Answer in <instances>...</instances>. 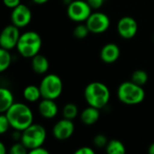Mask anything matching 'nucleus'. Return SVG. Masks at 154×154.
<instances>
[{
	"label": "nucleus",
	"mask_w": 154,
	"mask_h": 154,
	"mask_svg": "<svg viewBox=\"0 0 154 154\" xmlns=\"http://www.w3.org/2000/svg\"><path fill=\"white\" fill-rule=\"evenodd\" d=\"M4 114H5L11 127L14 130L23 132L33 124L32 112L25 104L14 103V105Z\"/></svg>",
	"instance_id": "nucleus-1"
},
{
	"label": "nucleus",
	"mask_w": 154,
	"mask_h": 154,
	"mask_svg": "<svg viewBox=\"0 0 154 154\" xmlns=\"http://www.w3.org/2000/svg\"><path fill=\"white\" fill-rule=\"evenodd\" d=\"M84 97L88 106L102 109L110 100V90L104 83L95 81L86 87Z\"/></svg>",
	"instance_id": "nucleus-2"
},
{
	"label": "nucleus",
	"mask_w": 154,
	"mask_h": 154,
	"mask_svg": "<svg viewBox=\"0 0 154 154\" xmlns=\"http://www.w3.org/2000/svg\"><path fill=\"white\" fill-rule=\"evenodd\" d=\"M42 44V41L39 33L33 31H29L21 34L16 49L23 57L32 58L39 53Z\"/></svg>",
	"instance_id": "nucleus-3"
},
{
	"label": "nucleus",
	"mask_w": 154,
	"mask_h": 154,
	"mask_svg": "<svg viewBox=\"0 0 154 154\" xmlns=\"http://www.w3.org/2000/svg\"><path fill=\"white\" fill-rule=\"evenodd\" d=\"M117 97L122 103L128 106H134L144 100L145 91L142 86L133 81H125L118 87Z\"/></svg>",
	"instance_id": "nucleus-4"
},
{
	"label": "nucleus",
	"mask_w": 154,
	"mask_h": 154,
	"mask_svg": "<svg viewBox=\"0 0 154 154\" xmlns=\"http://www.w3.org/2000/svg\"><path fill=\"white\" fill-rule=\"evenodd\" d=\"M46 130L39 124H32L22 132L21 142L28 151L42 146L46 140Z\"/></svg>",
	"instance_id": "nucleus-5"
},
{
	"label": "nucleus",
	"mask_w": 154,
	"mask_h": 154,
	"mask_svg": "<svg viewBox=\"0 0 154 154\" xmlns=\"http://www.w3.org/2000/svg\"><path fill=\"white\" fill-rule=\"evenodd\" d=\"M40 89L42 98L57 99L62 93L63 84L60 78L56 74L46 75L40 83Z\"/></svg>",
	"instance_id": "nucleus-6"
},
{
	"label": "nucleus",
	"mask_w": 154,
	"mask_h": 154,
	"mask_svg": "<svg viewBox=\"0 0 154 154\" xmlns=\"http://www.w3.org/2000/svg\"><path fill=\"white\" fill-rule=\"evenodd\" d=\"M92 8L88 3L84 0H73L67 8V14L69 18L74 22H86L92 14Z\"/></svg>",
	"instance_id": "nucleus-7"
},
{
	"label": "nucleus",
	"mask_w": 154,
	"mask_h": 154,
	"mask_svg": "<svg viewBox=\"0 0 154 154\" xmlns=\"http://www.w3.org/2000/svg\"><path fill=\"white\" fill-rule=\"evenodd\" d=\"M86 24L90 32L95 34H100L107 31L110 26V19L108 15L101 12L92 13L88 20Z\"/></svg>",
	"instance_id": "nucleus-8"
},
{
	"label": "nucleus",
	"mask_w": 154,
	"mask_h": 154,
	"mask_svg": "<svg viewBox=\"0 0 154 154\" xmlns=\"http://www.w3.org/2000/svg\"><path fill=\"white\" fill-rule=\"evenodd\" d=\"M21 34L19 32V28L13 23L5 26L0 35V46L5 50H12L16 47L18 40Z\"/></svg>",
	"instance_id": "nucleus-9"
},
{
	"label": "nucleus",
	"mask_w": 154,
	"mask_h": 154,
	"mask_svg": "<svg viewBox=\"0 0 154 154\" xmlns=\"http://www.w3.org/2000/svg\"><path fill=\"white\" fill-rule=\"evenodd\" d=\"M32 20V12L30 8L23 5L20 4L14 7L11 13V22L14 25L18 28H23L27 26Z\"/></svg>",
	"instance_id": "nucleus-10"
},
{
	"label": "nucleus",
	"mask_w": 154,
	"mask_h": 154,
	"mask_svg": "<svg viewBox=\"0 0 154 154\" xmlns=\"http://www.w3.org/2000/svg\"><path fill=\"white\" fill-rule=\"evenodd\" d=\"M138 31V23L136 20L131 16H124L117 23V32L119 35L129 40L134 38Z\"/></svg>",
	"instance_id": "nucleus-11"
},
{
	"label": "nucleus",
	"mask_w": 154,
	"mask_h": 154,
	"mask_svg": "<svg viewBox=\"0 0 154 154\" xmlns=\"http://www.w3.org/2000/svg\"><path fill=\"white\" fill-rule=\"evenodd\" d=\"M75 131V125L72 120L64 118L58 121L52 129L53 136L60 141H64L72 136Z\"/></svg>",
	"instance_id": "nucleus-12"
},
{
	"label": "nucleus",
	"mask_w": 154,
	"mask_h": 154,
	"mask_svg": "<svg viewBox=\"0 0 154 154\" xmlns=\"http://www.w3.org/2000/svg\"><path fill=\"white\" fill-rule=\"evenodd\" d=\"M120 56V49L117 44L110 42L103 46L100 51L101 60L107 64L116 62Z\"/></svg>",
	"instance_id": "nucleus-13"
},
{
	"label": "nucleus",
	"mask_w": 154,
	"mask_h": 154,
	"mask_svg": "<svg viewBox=\"0 0 154 154\" xmlns=\"http://www.w3.org/2000/svg\"><path fill=\"white\" fill-rule=\"evenodd\" d=\"M38 110L42 117L46 119H51L57 116L59 108L53 99L43 98V100L39 103Z\"/></svg>",
	"instance_id": "nucleus-14"
},
{
	"label": "nucleus",
	"mask_w": 154,
	"mask_h": 154,
	"mask_svg": "<svg viewBox=\"0 0 154 154\" xmlns=\"http://www.w3.org/2000/svg\"><path fill=\"white\" fill-rule=\"evenodd\" d=\"M100 109L96 108L94 106H88V107L85 108L80 114V120L86 125H91L96 124L100 117Z\"/></svg>",
	"instance_id": "nucleus-15"
},
{
	"label": "nucleus",
	"mask_w": 154,
	"mask_h": 154,
	"mask_svg": "<svg viewBox=\"0 0 154 154\" xmlns=\"http://www.w3.org/2000/svg\"><path fill=\"white\" fill-rule=\"evenodd\" d=\"M50 63L48 59L42 55L37 54L32 58V69L37 74H44L48 71Z\"/></svg>",
	"instance_id": "nucleus-16"
},
{
	"label": "nucleus",
	"mask_w": 154,
	"mask_h": 154,
	"mask_svg": "<svg viewBox=\"0 0 154 154\" xmlns=\"http://www.w3.org/2000/svg\"><path fill=\"white\" fill-rule=\"evenodd\" d=\"M14 95L13 93L5 88H0V112L5 113L13 105H14Z\"/></svg>",
	"instance_id": "nucleus-17"
},
{
	"label": "nucleus",
	"mask_w": 154,
	"mask_h": 154,
	"mask_svg": "<svg viewBox=\"0 0 154 154\" xmlns=\"http://www.w3.org/2000/svg\"><path fill=\"white\" fill-rule=\"evenodd\" d=\"M23 95L24 99L28 102H31V103L36 102L40 99V97H42L40 87H36L34 85L27 86L23 89Z\"/></svg>",
	"instance_id": "nucleus-18"
},
{
	"label": "nucleus",
	"mask_w": 154,
	"mask_h": 154,
	"mask_svg": "<svg viewBox=\"0 0 154 154\" xmlns=\"http://www.w3.org/2000/svg\"><path fill=\"white\" fill-rule=\"evenodd\" d=\"M106 151L108 154H125L126 150L125 144L119 140H111L108 142Z\"/></svg>",
	"instance_id": "nucleus-19"
},
{
	"label": "nucleus",
	"mask_w": 154,
	"mask_h": 154,
	"mask_svg": "<svg viewBox=\"0 0 154 154\" xmlns=\"http://www.w3.org/2000/svg\"><path fill=\"white\" fill-rule=\"evenodd\" d=\"M148 79H149V77H148L147 72L143 69H137L134 71L131 77V81L142 87L147 83Z\"/></svg>",
	"instance_id": "nucleus-20"
},
{
	"label": "nucleus",
	"mask_w": 154,
	"mask_h": 154,
	"mask_svg": "<svg viewBox=\"0 0 154 154\" xmlns=\"http://www.w3.org/2000/svg\"><path fill=\"white\" fill-rule=\"evenodd\" d=\"M12 57L9 52V50H5L1 48L0 50V72H4L6 70L11 64Z\"/></svg>",
	"instance_id": "nucleus-21"
},
{
	"label": "nucleus",
	"mask_w": 154,
	"mask_h": 154,
	"mask_svg": "<svg viewBox=\"0 0 154 154\" xmlns=\"http://www.w3.org/2000/svg\"><path fill=\"white\" fill-rule=\"evenodd\" d=\"M79 115V109L78 106L73 103H68L66 106H64L62 109V116L64 118L74 120Z\"/></svg>",
	"instance_id": "nucleus-22"
},
{
	"label": "nucleus",
	"mask_w": 154,
	"mask_h": 154,
	"mask_svg": "<svg viewBox=\"0 0 154 154\" xmlns=\"http://www.w3.org/2000/svg\"><path fill=\"white\" fill-rule=\"evenodd\" d=\"M89 32H89L87 24H78L73 30V35L77 39H79V40L86 38Z\"/></svg>",
	"instance_id": "nucleus-23"
},
{
	"label": "nucleus",
	"mask_w": 154,
	"mask_h": 154,
	"mask_svg": "<svg viewBox=\"0 0 154 154\" xmlns=\"http://www.w3.org/2000/svg\"><path fill=\"white\" fill-rule=\"evenodd\" d=\"M28 149L23 145V143H15L10 147L9 152L11 154H26L28 152Z\"/></svg>",
	"instance_id": "nucleus-24"
},
{
	"label": "nucleus",
	"mask_w": 154,
	"mask_h": 154,
	"mask_svg": "<svg viewBox=\"0 0 154 154\" xmlns=\"http://www.w3.org/2000/svg\"><path fill=\"white\" fill-rule=\"evenodd\" d=\"M93 143L97 148H106L107 143H108V140L106 137V135L104 134H97L94 139H93Z\"/></svg>",
	"instance_id": "nucleus-25"
},
{
	"label": "nucleus",
	"mask_w": 154,
	"mask_h": 154,
	"mask_svg": "<svg viewBox=\"0 0 154 154\" xmlns=\"http://www.w3.org/2000/svg\"><path fill=\"white\" fill-rule=\"evenodd\" d=\"M11 127L10 123L5 116V114L1 113L0 116V134H5L6 131H8V129Z\"/></svg>",
	"instance_id": "nucleus-26"
},
{
	"label": "nucleus",
	"mask_w": 154,
	"mask_h": 154,
	"mask_svg": "<svg viewBox=\"0 0 154 154\" xmlns=\"http://www.w3.org/2000/svg\"><path fill=\"white\" fill-rule=\"evenodd\" d=\"M87 2L92 9H99L104 5L105 0H87Z\"/></svg>",
	"instance_id": "nucleus-27"
},
{
	"label": "nucleus",
	"mask_w": 154,
	"mask_h": 154,
	"mask_svg": "<svg viewBox=\"0 0 154 154\" xmlns=\"http://www.w3.org/2000/svg\"><path fill=\"white\" fill-rule=\"evenodd\" d=\"M75 154H95V151L91 147L83 146L81 148H79L75 152Z\"/></svg>",
	"instance_id": "nucleus-28"
},
{
	"label": "nucleus",
	"mask_w": 154,
	"mask_h": 154,
	"mask_svg": "<svg viewBox=\"0 0 154 154\" xmlns=\"http://www.w3.org/2000/svg\"><path fill=\"white\" fill-rule=\"evenodd\" d=\"M3 3L6 7L14 9L21 4V0H3Z\"/></svg>",
	"instance_id": "nucleus-29"
},
{
	"label": "nucleus",
	"mask_w": 154,
	"mask_h": 154,
	"mask_svg": "<svg viewBox=\"0 0 154 154\" xmlns=\"http://www.w3.org/2000/svg\"><path fill=\"white\" fill-rule=\"evenodd\" d=\"M29 153L31 154H49V151L46 150L45 148H43L42 146H40V147H37V148H34L32 150H30L29 151Z\"/></svg>",
	"instance_id": "nucleus-30"
},
{
	"label": "nucleus",
	"mask_w": 154,
	"mask_h": 154,
	"mask_svg": "<svg viewBox=\"0 0 154 154\" xmlns=\"http://www.w3.org/2000/svg\"><path fill=\"white\" fill-rule=\"evenodd\" d=\"M6 152V149H5V145L1 143H0V154H5Z\"/></svg>",
	"instance_id": "nucleus-31"
},
{
	"label": "nucleus",
	"mask_w": 154,
	"mask_h": 154,
	"mask_svg": "<svg viewBox=\"0 0 154 154\" xmlns=\"http://www.w3.org/2000/svg\"><path fill=\"white\" fill-rule=\"evenodd\" d=\"M48 1L49 0H32V2L37 4V5H43V4L47 3Z\"/></svg>",
	"instance_id": "nucleus-32"
},
{
	"label": "nucleus",
	"mask_w": 154,
	"mask_h": 154,
	"mask_svg": "<svg viewBox=\"0 0 154 154\" xmlns=\"http://www.w3.org/2000/svg\"><path fill=\"white\" fill-rule=\"evenodd\" d=\"M148 152L150 154H154V143H152L149 146Z\"/></svg>",
	"instance_id": "nucleus-33"
}]
</instances>
